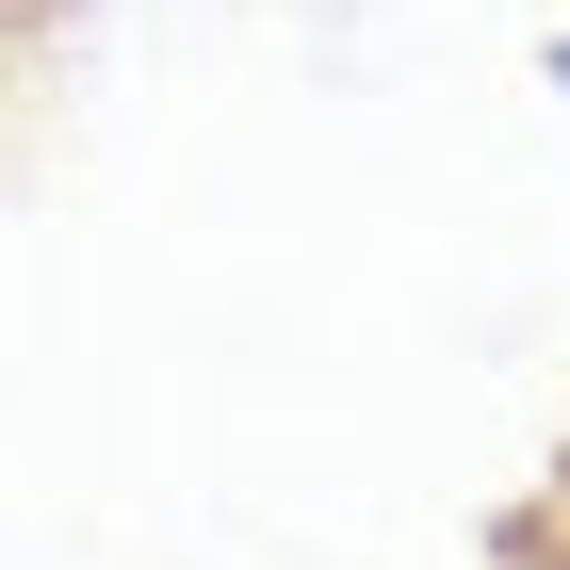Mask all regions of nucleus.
I'll use <instances>...</instances> for the list:
<instances>
[{
    "label": "nucleus",
    "mask_w": 570,
    "mask_h": 570,
    "mask_svg": "<svg viewBox=\"0 0 570 570\" xmlns=\"http://www.w3.org/2000/svg\"><path fill=\"white\" fill-rule=\"evenodd\" d=\"M17 17H33V0H0V33H17Z\"/></svg>",
    "instance_id": "obj_2"
},
{
    "label": "nucleus",
    "mask_w": 570,
    "mask_h": 570,
    "mask_svg": "<svg viewBox=\"0 0 570 570\" xmlns=\"http://www.w3.org/2000/svg\"><path fill=\"white\" fill-rule=\"evenodd\" d=\"M538 82H554V98H570V33H538Z\"/></svg>",
    "instance_id": "obj_1"
}]
</instances>
